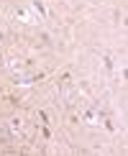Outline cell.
I'll list each match as a JSON object with an SVG mask.
<instances>
[{"mask_svg":"<svg viewBox=\"0 0 128 156\" xmlns=\"http://www.w3.org/2000/svg\"><path fill=\"white\" fill-rule=\"evenodd\" d=\"M21 123H23V120H10V133H21V131H23Z\"/></svg>","mask_w":128,"mask_h":156,"instance_id":"obj_2","label":"cell"},{"mask_svg":"<svg viewBox=\"0 0 128 156\" xmlns=\"http://www.w3.org/2000/svg\"><path fill=\"white\" fill-rule=\"evenodd\" d=\"M82 118H85L87 126H98L100 123V115L95 113V110H82Z\"/></svg>","mask_w":128,"mask_h":156,"instance_id":"obj_1","label":"cell"}]
</instances>
